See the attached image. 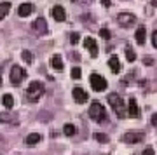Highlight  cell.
<instances>
[{
  "label": "cell",
  "mask_w": 157,
  "mask_h": 155,
  "mask_svg": "<svg viewBox=\"0 0 157 155\" xmlns=\"http://www.w3.org/2000/svg\"><path fill=\"white\" fill-rule=\"evenodd\" d=\"M44 84L39 82V80H33V82H30L28 85V91H26V100L32 101V103H37V101L44 96Z\"/></svg>",
  "instance_id": "6da1fadb"
},
{
  "label": "cell",
  "mask_w": 157,
  "mask_h": 155,
  "mask_svg": "<svg viewBox=\"0 0 157 155\" xmlns=\"http://www.w3.org/2000/svg\"><path fill=\"white\" fill-rule=\"evenodd\" d=\"M108 103H110L112 110L115 112V115H117L119 119H124V117H126V105H124V100L119 94H115V93L108 94Z\"/></svg>",
  "instance_id": "7a4b0ae2"
},
{
  "label": "cell",
  "mask_w": 157,
  "mask_h": 155,
  "mask_svg": "<svg viewBox=\"0 0 157 155\" xmlns=\"http://www.w3.org/2000/svg\"><path fill=\"white\" fill-rule=\"evenodd\" d=\"M89 117L94 122L101 124V122L107 120V112H105V106L101 105L100 101H93L89 106Z\"/></svg>",
  "instance_id": "3957f363"
},
{
  "label": "cell",
  "mask_w": 157,
  "mask_h": 155,
  "mask_svg": "<svg viewBox=\"0 0 157 155\" xmlns=\"http://www.w3.org/2000/svg\"><path fill=\"white\" fill-rule=\"evenodd\" d=\"M89 84L91 87H93V91H96V93H103L105 89H107V80H105V77H101V75H98V73H93L89 77Z\"/></svg>",
  "instance_id": "277c9868"
},
{
  "label": "cell",
  "mask_w": 157,
  "mask_h": 155,
  "mask_svg": "<svg viewBox=\"0 0 157 155\" xmlns=\"http://www.w3.org/2000/svg\"><path fill=\"white\" fill-rule=\"evenodd\" d=\"M25 78H26V70H23L21 66L14 65V66L11 68V82H12V85H19Z\"/></svg>",
  "instance_id": "5b68a950"
},
{
  "label": "cell",
  "mask_w": 157,
  "mask_h": 155,
  "mask_svg": "<svg viewBox=\"0 0 157 155\" xmlns=\"http://www.w3.org/2000/svg\"><path fill=\"white\" fill-rule=\"evenodd\" d=\"M143 138H145V134L140 133V131H128V133L122 136V139L126 141V143H129V145L140 143V141H143Z\"/></svg>",
  "instance_id": "8992f818"
},
{
  "label": "cell",
  "mask_w": 157,
  "mask_h": 155,
  "mask_svg": "<svg viewBox=\"0 0 157 155\" xmlns=\"http://www.w3.org/2000/svg\"><path fill=\"white\" fill-rule=\"evenodd\" d=\"M117 23L121 25V26L128 28V26H131V25L136 23V16L131 14V12H121V14L117 16Z\"/></svg>",
  "instance_id": "52a82bcc"
},
{
  "label": "cell",
  "mask_w": 157,
  "mask_h": 155,
  "mask_svg": "<svg viewBox=\"0 0 157 155\" xmlns=\"http://www.w3.org/2000/svg\"><path fill=\"white\" fill-rule=\"evenodd\" d=\"M32 30H33L35 35H45L47 33V21H45L44 17H37L32 23Z\"/></svg>",
  "instance_id": "ba28073f"
},
{
  "label": "cell",
  "mask_w": 157,
  "mask_h": 155,
  "mask_svg": "<svg viewBox=\"0 0 157 155\" xmlns=\"http://www.w3.org/2000/svg\"><path fill=\"white\" fill-rule=\"evenodd\" d=\"M84 47L91 52V56H93V58H98V44H96L94 39L86 37V39H84Z\"/></svg>",
  "instance_id": "9c48e42d"
},
{
  "label": "cell",
  "mask_w": 157,
  "mask_h": 155,
  "mask_svg": "<svg viewBox=\"0 0 157 155\" xmlns=\"http://www.w3.org/2000/svg\"><path fill=\"white\" fill-rule=\"evenodd\" d=\"M72 96H73V100L77 101V103H86V101L89 100V96H87V93H86L84 89H80V87H75L72 91Z\"/></svg>",
  "instance_id": "30bf717a"
},
{
  "label": "cell",
  "mask_w": 157,
  "mask_h": 155,
  "mask_svg": "<svg viewBox=\"0 0 157 155\" xmlns=\"http://www.w3.org/2000/svg\"><path fill=\"white\" fill-rule=\"evenodd\" d=\"M128 105H129V108H128L129 117H133V119H138V117H140V108H138V105H136V100H135V98H129Z\"/></svg>",
  "instance_id": "8fae6325"
},
{
  "label": "cell",
  "mask_w": 157,
  "mask_h": 155,
  "mask_svg": "<svg viewBox=\"0 0 157 155\" xmlns=\"http://www.w3.org/2000/svg\"><path fill=\"white\" fill-rule=\"evenodd\" d=\"M52 17H54V21H65L67 19V12H65V9H63L61 6H54L52 7Z\"/></svg>",
  "instance_id": "7c38bea8"
},
{
  "label": "cell",
  "mask_w": 157,
  "mask_h": 155,
  "mask_svg": "<svg viewBox=\"0 0 157 155\" xmlns=\"http://www.w3.org/2000/svg\"><path fill=\"white\" fill-rule=\"evenodd\" d=\"M33 12V4H28V2H25V4H21L19 6V9H17V14L21 17H26V16H30Z\"/></svg>",
  "instance_id": "4fadbf2b"
},
{
  "label": "cell",
  "mask_w": 157,
  "mask_h": 155,
  "mask_svg": "<svg viewBox=\"0 0 157 155\" xmlns=\"http://www.w3.org/2000/svg\"><path fill=\"white\" fill-rule=\"evenodd\" d=\"M51 65H52L54 70L63 72V59H61V56H59V54H54L52 58H51Z\"/></svg>",
  "instance_id": "5bb4252c"
},
{
  "label": "cell",
  "mask_w": 157,
  "mask_h": 155,
  "mask_svg": "<svg viewBox=\"0 0 157 155\" xmlns=\"http://www.w3.org/2000/svg\"><path fill=\"white\" fill-rule=\"evenodd\" d=\"M108 66H110V70H112L113 73H119V72H121V63H119V58H117V56H112V58L108 59Z\"/></svg>",
  "instance_id": "9a60e30c"
},
{
  "label": "cell",
  "mask_w": 157,
  "mask_h": 155,
  "mask_svg": "<svg viewBox=\"0 0 157 155\" xmlns=\"http://www.w3.org/2000/svg\"><path fill=\"white\" fill-rule=\"evenodd\" d=\"M135 37H136V40H138V44H145V39H147V30L143 26H140L138 30H136V33H135Z\"/></svg>",
  "instance_id": "2e32d148"
},
{
  "label": "cell",
  "mask_w": 157,
  "mask_h": 155,
  "mask_svg": "<svg viewBox=\"0 0 157 155\" xmlns=\"http://www.w3.org/2000/svg\"><path fill=\"white\" fill-rule=\"evenodd\" d=\"M40 139H42V136H40V134H37V133H33V134H28V136H26L25 143L32 146V145H37V143L40 141Z\"/></svg>",
  "instance_id": "e0dca14e"
},
{
  "label": "cell",
  "mask_w": 157,
  "mask_h": 155,
  "mask_svg": "<svg viewBox=\"0 0 157 155\" xmlns=\"http://www.w3.org/2000/svg\"><path fill=\"white\" fill-rule=\"evenodd\" d=\"M9 11H11V4L9 2H0V21L9 14Z\"/></svg>",
  "instance_id": "ac0fdd59"
},
{
  "label": "cell",
  "mask_w": 157,
  "mask_h": 155,
  "mask_svg": "<svg viewBox=\"0 0 157 155\" xmlns=\"http://www.w3.org/2000/svg\"><path fill=\"white\" fill-rule=\"evenodd\" d=\"M2 103H4L6 108H12V106H14V98H12L11 94H4L2 96Z\"/></svg>",
  "instance_id": "d6986e66"
},
{
  "label": "cell",
  "mask_w": 157,
  "mask_h": 155,
  "mask_svg": "<svg viewBox=\"0 0 157 155\" xmlns=\"http://www.w3.org/2000/svg\"><path fill=\"white\" fill-rule=\"evenodd\" d=\"M126 58H128L129 63L136 61V54H135V51H133V47H131V45H126Z\"/></svg>",
  "instance_id": "ffe728a7"
},
{
  "label": "cell",
  "mask_w": 157,
  "mask_h": 155,
  "mask_svg": "<svg viewBox=\"0 0 157 155\" xmlns=\"http://www.w3.org/2000/svg\"><path fill=\"white\" fill-rule=\"evenodd\" d=\"M63 133L67 134V136H73V134L77 133V129L73 124H65V127H63Z\"/></svg>",
  "instance_id": "44dd1931"
},
{
  "label": "cell",
  "mask_w": 157,
  "mask_h": 155,
  "mask_svg": "<svg viewBox=\"0 0 157 155\" xmlns=\"http://www.w3.org/2000/svg\"><path fill=\"white\" fill-rule=\"evenodd\" d=\"M94 139L96 141H100V143H107L108 141V136L103 133H94Z\"/></svg>",
  "instance_id": "7402d4cb"
},
{
  "label": "cell",
  "mask_w": 157,
  "mask_h": 155,
  "mask_svg": "<svg viewBox=\"0 0 157 155\" xmlns=\"http://www.w3.org/2000/svg\"><path fill=\"white\" fill-rule=\"evenodd\" d=\"M23 59H25V63H32L33 61V56H32V52L30 51H23Z\"/></svg>",
  "instance_id": "603a6c76"
},
{
  "label": "cell",
  "mask_w": 157,
  "mask_h": 155,
  "mask_svg": "<svg viewBox=\"0 0 157 155\" xmlns=\"http://www.w3.org/2000/svg\"><path fill=\"white\" fill-rule=\"evenodd\" d=\"M100 35H101V37H103L105 40H108V39H110V32H108L107 28H101V30H100Z\"/></svg>",
  "instance_id": "cb8c5ba5"
},
{
  "label": "cell",
  "mask_w": 157,
  "mask_h": 155,
  "mask_svg": "<svg viewBox=\"0 0 157 155\" xmlns=\"http://www.w3.org/2000/svg\"><path fill=\"white\" fill-rule=\"evenodd\" d=\"M80 75H82V72H80V68H73L72 70V77L77 80V78H80Z\"/></svg>",
  "instance_id": "d4e9b609"
},
{
  "label": "cell",
  "mask_w": 157,
  "mask_h": 155,
  "mask_svg": "<svg viewBox=\"0 0 157 155\" xmlns=\"http://www.w3.org/2000/svg\"><path fill=\"white\" fill-rule=\"evenodd\" d=\"M70 39H72V44H77V42H78V39H80V37H78V33H75V32H73V33H72V37H70Z\"/></svg>",
  "instance_id": "484cf974"
},
{
  "label": "cell",
  "mask_w": 157,
  "mask_h": 155,
  "mask_svg": "<svg viewBox=\"0 0 157 155\" xmlns=\"http://www.w3.org/2000/svg\"><path fill=\"white\" fill-rule=\"evenodd\" d=\"M152 45H154V47H157V30L152 33Z\"/></svg>",
  "instance_id": "4316f807"
},
{
  "label": "cell",
  "mask_w": 157,
  "mask_h": 155,
  "mask_svg": "<svg viewBox=\"0 0 157 155\" xmlns=\"http://www.w3.org/2000/svg\"><path fill=\"white\" fill-rule=\"evenodd\" d=\"M141 155H154V148H145Z\"/></svg>",
  "instance_id": "83f0119b"
},
{
  "label": "cell",
  "mask_w": 157,
  "mask_h": 155,
  "mask_svg": "<svg viewBox=\"0 0 157 155\" xmlns=\"http://www.w3.org/2000/svg\"><path fill=\"white\" fill-rule=\"evenodd\" d=\"M101 4H103V7H110L112 0H101Z\"/></svg>",
  "instance_id": "f1b7e54d"
},
{
  "label": "cell",
  "mask_w": 157,
  "mask_h": 155,
  "mask_svg": "<svg viewBox=\"0 0 157 155\" xmlns=\"http://www.w3.org/2000/svg\"><path fill=\"white\" fill-rule=\"evenodd\" d=\"M152 124H154V126H157V113H154V115H152Z\"/></svg>",
  "instance_id": "f546056e"
},
{
  "label": "cell",
  "mask_w": 157,
  "mask_h": 155,
  "mask_svg": "<svg viewBox=\"0 0 157 155\" xmlns=\"http://www.w3.org/2000/svg\"><path fill=\"white\" fill-rule=\"evenodd\" d=\"M80 2H86V4H91V2H93V0H80Z\"/></svg>",
  "instance_id": "4dcf8cb0"
},
{
  "label": "cell",
  "mask_w": 157,
  "mask_h": 155,
  "mask_svg": "<svg viewBox=\"0 0 157 155\" xmlns=\"http://www.w3.org/2000/svg\"><path fill=\"white\" fill-rule=\"evenodd\" d=\"M152 6H155V7H157V0H152Z\"/></svg>",
  "instance_id": "1f68e13d"
},
{
  "label": "cell",
  "mask_w": 157,
  "mask_h": 155,
  "mask_svg": "<svg viewBox=\"0 0 157 155\" xmlns=\"http://www.w3.org/2000/svg\"><path fill=\"white\" fill-rule=\"evenodd\" d=\"M0 85H2V70H0Z\"/></svg>",
  "instance_id": "d6a6232c"
}]
</instances>
